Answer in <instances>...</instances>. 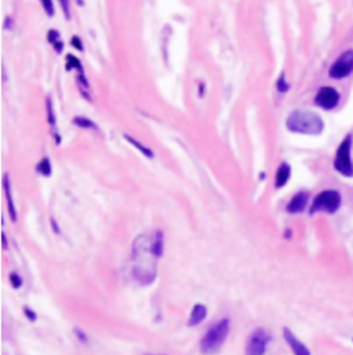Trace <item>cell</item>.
Segmentation results:
<instances>
[{"instance_id": "6da1fadb", "label": "cell", "mask_w": 353, "mask_h": 355, "mask_svg": "<svg viewBox=\"0 0 353 355\" xmlns=\"http://www.w3.org/2000/svg\"><path fill=\"white\" fill-rule=\"evenodd\" d=\"M286 128L301 135H320L325 130V121L315 112L297 109L287 116Z\"/></svg>"}, {"instance_id": "7a4b0ae2", "label": "cell", "mask_w": 353, "mask_h": 355, "mask_svg": "<svg viewBox=\"0 0 353 355\" xmlns=\"http://www.w3.org/2000/svg\"><path fill=\"white\" fill-rule=\"evenodd\" d=\"M342 205V196L338 190L326 189L315 196L309 205L310 215L316 213H326V215H334L339 211Z\"/></svg>"}, {"instance_id": "3957f363", "label": "cell", "mask_w": 353, "mask_h": 355, "mask_svg": "<svg viewBox=\"0 0 353 355\" xmlns=\"http://www.w3.org/2000/svg\"><path fill=\"white\" fill-rule=\"evenodd\" d=\"M230 331V322L229 319H221V321L215 322L214 325L205 332V335L203 336L200 341V350L205 354H211L214 351L220 350L225 340L228 339Z\"/></svg>"}, {"instance_id": "277c9868", "label": "cell", "mask_w": 353, "mask_h": 355, "mask_svg": "<svg viewBox=\"0 0 353 355\" xmlns=\"http://www.w3.org/2000/svg\"><path fill=\"white\" fill-rule=\"evenodd\" d=\"M352 147H353V135L348 134L339 143V146L335 150L333 167L338 172L339 175L344 178H353V158H352Z\"/></svg>"}, {"instance_id": "5b68a950", "label": "cell", "mask_w": 353, "mask_h": 355, "mask_svg": "<svg viewBox=\"0 0 353 355\" xmlns=\"http://www.w3.org/2000/svg\"><path fill=\"white\" fill-rule=\"evenodd\" d=\"M353 73V50H345L335 59L329 69V76L333 80H344Z\"/></svg>"}, {"instance_id": "8992f818", "label": "cell", "mask_w": 353, "mask_h": 355, "mask_svg": "<svg viewBox=\"0 0 353 355\" xmlns=\"http://www.w3.org/2000/svg\"><path fill=\"white\" fill-rule=\"evenodd\" d=\"M315 105L317 108L323 110H333L335 109L337 106L341 102V94H339L337 88L334 87H330V85H323L320 87L317 92L315 95V100H313Z\"/></svg>"}, {"instance_id": "52a82bcc", "label": "cell", "mask_w": 353, "mask_h": 355, "mask_svg": "<svg viewBox=\"0 0 353 355\" xmlns=\"http://www.w3.org/2000/svg\"><path fill=\"white\" fill-rule=\"evenodd\" d=\"M271 341V335L263 329H257L251 333L246 347V355H265L268 344Z\"/></svg>"}, {"instance_id": "ba28073f", "label": "cell", "mask_w": 353, "mask_h": 355, "mask_svg": "<svg viewBox=\"0 0 353 355\" xmlns=\"http://www.w3.org/2000/svg\"><path fill=\"white\" fill-rule=\"evenodd\" d=\"M283 339H284L287 346H288V348L291 350V352L294 355H312V352H310L309 348L306 347L305 343L301 341L291 329L283 328Z\"/></svg>"}, {"instance_id": "9c48e42d", "label": "cell", "mask_w": 353, "mask_h": 355, "mask_svg": "<svg viewBox=\"0 0 353 355\" xmlns=\"http://www.w3.org/2000/svg\"><path fill=\"white\" fill-rule=\"evenodd\" d=\"M309 205V193L305 190H301L298 193L292 196L291 200L286 205V211L291 215L304 212Z\"/></svg>"}, {"instance_id": "30bf717a", "label": "cell", "mask_w": 353, "mask_h": 355, "mask_svg": "<svg viewBox=\"0 0 353 355\" xmlns=\"http://www.w3.org/2000/svg\"><path fill=\"white\" fill-rule=\"evenodd\" d=\"M291 178V166L283 161L280 166L277 167L276 174H275V187L276 189H283L288 183V180Z\"/></svg>"}, {"instance_id": "8fae6325", "label": "cell", "mask_w": 353, "mask_h": 355, "mask_svg": "<svg viewBox=\"0 0 353 355\" xmlns=\"http://www.w3.org/2000/svg\"><path fill=\"white\" fill-rule=\"evenodd\" d=\"M3 190H5L6 200H7L10 218L13 222H15L17 220V209H15L14 199H13V189H11V180H10L9 174H5V176H3Z\"/></svg>"}, {"instance_id": "7c38bea8", "label": "cell", "mask_w": 353, "mask_h": 355, "mask_svg": "<svg viewBox=\"0 0 353 355\" xmlns=\"http://www.w3.org/2000/svg\"><path fill=\"white\" fill-rule=\"evenodd\" d=\"M76 83L77 88H79V92L81 94V96L86 101H93V96H91V87L90 81L87 79L86 72H84V68L80 69V71H76Z\"/></svg>"}, {"instance_id": "4fadbf2b", "label": "cell", "mask_w": 353, "mask_h": 355, "mask_svg": "<svg viewBox=\"0 0 353 355\" xmlns=\"http://www.w3.org/2000/svg\"><path fill=\"white\" fill-rule=\"evenodd\" d=\"M46 114H47L48 124H50L51 131H53L54 139H57V143H60V135H58V128H57V114H55L53 101H51L50 96L46 100Z\"/></svg>"}, {"instance_id": "5bb4252c", "label": "cell", "mask_w": 353, "mask_h": 355, "mask_svg": "<svg viewBox=\"0 0 353 355\" xmlns=\"http://www.w3.org/2000/svg\"><path fill=\"white\" fill-rule=\"evenodd\" d=\"M207 317V308L203 304H195L191 311V317L188 319V325L189 327H196L201 322L204 321Z\"/></svg>"}, {"instance_id": "9a60e30c", "label": "cell", "mask_w": 353, "mask_h": 355, "mask_svg": "<svg viewBox=\"0 0 353 355\" xmlns=\"http://www.w3.org/2000/svg\"><path fill=\"white\" fill-rule=\"evenodd\" d=\"M47 40H48V43L51 44V47L54 48V51L57 52V54H61V52H64V47H65V44H64V42H62L61 34L58 32L57 29H50V30H48Z\"/></svg>"}, {"instance_id": "2e32d148", "label": "cell", "mask_w": 353, "mask_h": 355, "mask_svg": "<svg viewBox=\"0 0 353 355\" xmlns=\"http://www.w3.org/2000/svg\"><path fill=\"white\" fill-rule=\"evenodd\" d=\"M124 139H126L131 146H134L137 150H139V153H142L145 157H148V158H153V157H155V153H153L152 149L145 146L143 143L139 142L138 139H135V138H133L131 135H127V134H124Z\"/></svg>"}, {"instance_id": "e0dca14e", "label": "cell", "mask_w": 353, "mask_h": 355, "mask_svg": "<svg viewBox=\"0 0 353 355\" xmlns=\"http://www.w3.org/2000/svg\"><path fill=\"white\" fill-rule=\"evenodd\" d=\"M72 124L75 127L80 128V130H93V131H98V125H97L90 117L86 116H75L72 118Z\"/></svg>"}, {"instance_id": "ac0fdd59", "label": "cell", "mask_w": 353, "mask_h": 355, "mask_svg": "<svg viewBox=\"0 0 353 355\" xmlns=\"http://www.w3.org/2000/svg\"><path fill=\"white\" fill-rule=\"evenodd\" d=\"M35 170H36V172H38L39 175H42V176L51 175V172H53V166H51V161H50V158H48V157H43V158L36 164V168H35Z\"/></svg>"}, {"instance_id": "d6986e66", "label": "cell", "mask_w": 353, "mask_h": 355, "mask_svg": "<svg viewBox=\"0 0 353 355\" xmlns=\"http://www.w3.org/2000/svg\"><path fill=\"white\" fill-rule=\"evenodd\" d=\"M65 69H67L68 72L80 71V69H83V63H81L80 59L77 57H75L73 54H68L67 58H65Z\"/></svg>"}, {"instance_id": "ffe728a7", "label": "cell", "mask_w": 353, "mask_h": 355, "mask_svg": "<svg viewBox=\"0 0 353 355\" xmlns=\"http://www.w3.org/2000/svg\"><path fill=\"white\" fill-rule=\"evenodd\" d=\"M39 3L42 5L44 14L47 17H54L55 15V6H54V0H39Z\"/></svg>"}, {"instance_id": "44dd1931", "label": "cell", "mask_w": 353, "mask_h": 355, "mask_svg": "<svg viewBox=\"0 0 353 355\" xmlns=\"http://www.w3.org/2000/svg\"><path fill=\"white\" fill-rule=\"evenodd\" d=\"M276 90L279 91L280 94H286L287 91L290 90V84H288V81H287L284 73H282L280 77L276 80Z\"/></svg>"}, {"instance_id": "7402d4cb", "label": "cell", "mask_w": 353, "mask_h": 355, "mask_svg": "<svg viewBox=\"0 0 353 355\" xmlns=\"http://www.w3.org/2000/svg\"><path fill=\"white\" fill-rule=\"evenodd\" d=\"M58 3L61 6L64 17L67 19H71V0H58Z\"/></svg>"}, {"instance_id": "603a6c76", "label": "cell", "mask_w": 353, "mask_h": 355, "mask_svg": "<svg viewBox=\"0 0 353 355\" xmlns=\"http://www.w3.org/2000/svg\"><path fill=\"white\" fill-rule=\"evenodd\" d=\"M10 284L14 289H19L22 286V278L17 273H13V274H10Z\"/></svg>"}, {"instance_id": "cb8c5ba5", "label": "cell", "mask_w": 353, "mask_h": 355, "mask_svg": "<svg viewBox=\"0 0 353 355\" xmlns=\"http://www.w3.org/2000/svg\"><path fill=\"white\" fill-rule=\"evenodd\" d=\"M71 44H72V46H73V47L76 48L77 51H80V52L84 51V44H83V42H81L80 36H77V35H75V36H72Z\"/></svg>"}, {"instance_id": "d4e9b609", "label": "cell", "mask_w": 353, "mask_h": 355, "mask_svg": "<svg viewBox=\"0 0 353 355\" xmlns=\"http://www.w3.org/2000/svg\"><path fill=\"white\" fill-rule=\"evenodd\" d=\"M24 311H25V315H26V318H28L29 321L31 322L36 321V314H35V311H32V310L28 307H25Z\"/></svg>"}, {"instance_id": "484cf974", "label": "cell", "mask_w": 353, "mask_h": 355, "mask_svg": "<svg viewBox=\"0 0 353 355\" xmlns=\"http://www.w3.org/2000/svg\"><path fill=\"white\" fill-rule=\"evenodd\" d=\"M3 248L7 249V241H6V234H3Z\"/></svg>"}, {"instance_id": "4316f807", "label": "cell", "mask_w": 353, "mask_h": 355, "mask_svg": "<svg viewBox=\"0 0 353 355\" xmlns=\"http://www.w3.org/2000/svg\"><path fill=\"white\" fill-rule=\"evenodd\" d=\"M76 3H77V5L83 6V0H76Z\"/></svg>"}, {"instance_id": "83f0119b", "label": "cell", "mask_w": 353, "mask_h": 355, "mask_svg": "<svg viewBox=\"0 0 353 355\" xmlns=\"http://www.w3.org/2000/svg\"><path fill=\"white\" fill-rule=\"evenodd\" d=\"M352 341H353V337H352Z\"/></svg>"}]
</instances>
